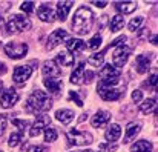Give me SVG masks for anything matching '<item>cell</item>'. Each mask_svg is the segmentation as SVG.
I'll list each match as a JSON object with an SVG mask.
<instances>
[{
  "instance_id": "obj_1",
  "label": "cell",
  "mask_w": 158,
  "mask_h": 152,
  "mask_svg": "<svg viewBox=\"0 0 158 152\" xmlns=\"http://www.w3.org/2000/svg\"><path fill=\"white\" fill-rule=\"evenodd\" d=\"M94 23V14L88 6H80L75 14H74V20H72V31L78 36H85L91 31Z\"/></svg>"
},
{
  "instance_id": "obj_2",
  "label": "cell",
  "mask_w": 158,
  "mask_h": 152,
  "mask_svg": "<svg viewBox=\"0 0 158 152\" xmlns=\"http://www.w3.org/2000/svg\"><path fill=\"white\" fill-rule=\"evenodd\" d=\"M51 106H52L51 95H48L46 92H43L40 89L34 91L26 100V111L31 112V114L46 112V111L51 109Z\"/></svg>"
},
{
  "instance_id": "obj_3",
  "label": "cell",
  "mask_w": 158,
  "mask_h": 152,
  "mask_svg": "<svg viewBox=\"0 0 158 152\" xmlns=\"http://www.w3.org/2000/svg\"><path fill=\"white\" fill-rule=\"evenodd\" d=\"M124 89H126V83H123V82L115 83V85H105V83L100 82L98 86H97V91H98L100 97L106 101L118 100Z\"/></svg>"
},
{
  "instance_id": "obj_4",
  "label": "cell",
  "mask_w": 158,
  "mask_h": 152,
  "mask_svg": "<svg viewBox=\"0 0 158 152\" xmlns=\"http://www.w3.org/2000/svg\"><path fill=\"white\" fill-rule=\"evenodd\" d=\"M31 26H32V25H31L29 19L15 14V15H12V17L6 22V32H8V34L22 32V31H28Z\"/></svg>"
},
{
  "instance_id": "obj_5",
  "label": "cell",
  "mask_w": 158,
  "mask_h": 152,
  "mask_svg": "<svg viewBox=\"0 0 158 152\" xmlns=\"http://www.w3.org/2000/svg\"><path fill=\"white\" fill-rule=\"evenodd\" d=\"M66 137H68V143L69 145H75V146H85V145H91L94 141L91 134L83 132V131H77V129L69 131L66 134Z\"/></svg>"
},
{
  "instance_id": "obj_6",
  "label": "cell",
  "mask_w": 158,
  "mask_h": 152,
  "mask_svg": "<svg viewBox=\"0 0 158 152\" xmlns=\"http://www.w3.org/2000/svg\"><path fill=\"white\" fill-rule=\"evenodd\" d=\"M120 69L114 68L112 65H105L103 69L100 71V82L105 83V85H115V83H120Z\"/></svg>"
},
{
  "instance_id": "obj_7",
  "label": "cell",
  "mask_w": 158,
  "mask_h": 152,
  "mask_svg": "<svg viewBox=\"0 0 158 152\" xmlns=\"http://www.w3.org/2000/svg\"><path fill=\"white\" fill-rule=\"evenodd\" d=\"M5 54L9 57V58H22L26 55L28 52V45L26 43H17V42H11V43H6L5 45Z\"/></svg>"
},
{
  "instance_id": "obj_8",
  "label": "cell",
  "mask_w": 158,
  "mask_h": 152,
  "mask_svg": "<svg viewBox=\"0 0 158 152\" xmlns=\"http://www.w3.org/2000/svg\"><path fill=\"white\" fill-rule=\"evenodd\" d=\"M129 55H131V48H127V46H124V45H120V46L115 49L114 55H112V61H114V65L117 66V69H118V68H123V66L126 65Z\"/></svg>"
},
{
  "instance_id": "obj_9",
  "label": "cell",
  "mask_w": 158,
  "mask_h": 152,
  "mask_svg": "<svg viewBox=\"0 0 158 152\" xmlns=\"http://www.w3.org/2000/svg\"><path fill=\"white\" fill-rule=\"evenodd\" d=\"M19 99H20V97H19L17 91H14V89L11 88V89L2 92V97H0V106L5 108V109H9V108H12V106L19 101Z\"/></svg>"
},
{
  "instance_id": "obj_10",
  "label": "cell",
  "mask_w": 158,
  "mask_h": 152,
  "mask_svg": "<svg viewBox=\"0 0 158 152\" xmlns=\"http://www.w3.org/2000/svg\"><path fill=\"white\" fill-rule=\"evenodd\" d=\"M49 123H51V118H49L48 115H39L37 120H35V123L32 125L31 131H29V135H31V137H39V135L42 134V131L48 128Z\"/></svg>"
},
{
  "instance_id": "obj_11",
  "label": "cell",
  "mask_w": 158,
  "mask_h": 152,
  "mask_svg": "<svg viewBox=\"0 0 158 152\" xmlns=\"http://www.w3.org/2000/svg\"><path fill=\"white\" fill-rule=\"evenodd\" d=\"M64 39H68V32H66L64 29H55L52 34L49 36V39H48L46 49L48 51L54 49L55 46H58L60 43H63V40H64Z\"/></svg>"
},
{
  "instance_id": "obj_12",
  "label": "cell",
  "mask_w": 158,
  "mask_h": 152,
  "mask_svg": "<svg viewBox=\"0 0 158 152\" xmlns=\"http://www.w3.org/2000/svg\"><path fill=\"white\" fill-rule=\"evenodd\" d=\"M32 74V68L29 66H17L14 69V74H12V80L17 83V85H22L25 83Z\"/></svg>"
},
{
  "instance_id": "obj_13",
  "label": "cell",
  "mask_w": 158,
  "mask_h": 152,
  "mask_svg": "<svg viewBox=\"0 0 158 152\" xmlns=\"http://www.w3.org/2000/svg\"><path fill=\"white\" fill-rule=\"evenodd\" d=\"M61 74L58 65L54 61V60H46L43 63V75L46 78H54V77H58Z\"/></svg>"
},
{
  "instance_id": "obj_14",
  "label": "cell",
  "mask_w": 158,
  "mask_h": 152,
  "mask_svg": "<svg viewBox=\"0 0 158 152\" xmlns=\"http://www.w3.org/2000/svg\"><path fill=\"white\" fill-rule=\"evenodd\" d=\"M109 120H110V114H109L107 111H98V112L91 118V125H92L94 128H102V126H105Z\"/></svg>"
},
{
  "instance_id": "obj_15",
  "label": "cell",
  "mask_w": 158,
  "mask_h": 152,
  "mask_svg": "<svg viewBox=\"0 0 158 152\" xmlns=\"http://www.w3.org/2000/svg\"><path fill=\"white\" fill-rule=\"evenodd\" d=\"M140 129H141V123H137V121H132V123H129V125L126 126L124 143H129V141H132V140H134V138L138 135Z\"/></svg>"
},
{
  "instance_id": "obj_16",
  "label": "cell",
  "mask_w": 158,
  "mask_h": 152,
  "mask_svg": "<svg viewBox=\"0 0 158 152\" xmlns=\"http://www.w3.org/2000/svg\"><path fill=\"white\" fill-rule=\"evenodd\" d=\"M37 15H39V19H40L42 22H46V23L54 22V11L51 9V6H49L48 3H45V5H42V6L39 8Z\"/></svg>"
},
{
  "instance_id": "obj_17",
  "label": "cell",
  "mask_w": 158,
  "mask_h": 152,
  "mask_svg": "<svg viewBox=\"0 0 158 152\" xmlns=\"http://www.w3.org/2000/svg\"><path fill=\"white\" fill-rule=\"evenodd\" d=\"M151 66V57L149 55H137V60H135V69L138 74H144L148 72Z\"/></svg>"
},
{
  "instance_id": "obj_18",
  "label": "cell",
  "mask_w": 158,
  "mask_h": 152,
  "mask_svg": "<svg viewBox=\"0 0 158 152\" xmlns=\"http://www.w3.org/2000/svg\"><path fill=\"white\" fill-rule=\"evenodd\" d=\"M72 5H74V2H71V0L69 2H58L57 3V17H58V20H61V22L66 20L68 12H69Z\"/></svg>"
},
{
  "instance_id": "obj_19",
  "label": "cell",
  "mask_w": 158,
  "mask_h": 152,
  "mask_svg": "<svg viewBox=\"0 0 158 152\" xmlns=\"http://www.w3.org/2000/svg\"><path fill=\"white\" fill-rule=\"evenodd\" d=\"M115 9L123 14H131L137 9V2H115Z\"/></svg>"
},
{
  "instance_id": "obj_20",
  "label": "cell",
  "mask_w": 158,
  "mask_h": 152,
  "mask_svg": "<svg viewBox=\"0 0 158 152\" xmlns=\"http://www.w3.org/2000/svg\"><path fill=\"white\" fill-rule=\"evenodd\" d=\"M55 117H57V120L60 121V123H63V125H69L72 120H74V112L71 111V109H60V111H57L55 112Z\"/></svg>"
},
{
  "instance_id": "obj_21",
  "label": "cell",
  "mask_w": 158,
  "mask_h": 152,
  "mask_svg": "<svg viewBox=\"0 0 158 152\" xmlns=\"http://www.w3.org/2000/svg\"><path fill=\"white\" fill-rule=\"evenodd\" d=\"M85 48H86V45L80 39H69L68 43H66V49L69 51V52H72V54H77V52L83 51Z\"/></svg>"
},
{
  "instance_id": "obj_22",
  "label": "cell",
  "mask_w": 158,
  "mask_h": 152,
  "mask_svg": "<svg viewBox=\"0 0 158 152\" xmlns=\"http://www.w3.org/2000/svg\"><path fill=\"white\" fill-rule=\"evenodd\" d=\"M43 83H45V86H46V89L51 92V94H58L60 91H61V88H63V82L61 80H54V78H45L43 80Z\"/></svg>"
},
{
  "instance_id": "obj_23",
  "label": "cell",
  "mask_w": 158,
  "mask_h": 152,
  "mask_svg": "<svg viewBox=\"0 0 158 152\" xmlns=\"http://www.w3.org/2000/svg\"><path fill=\"white\" fill-rule=\"evenodd\" d=\"M120 135H121V128L117 125V123H114V125H110L109 126V129L106 131V134H105V137H106V140L107 141H117L118 138H120Z\"/></svg>"
},
{
  "instance_id": "obj_24",
  "label": "cell",
  "mask_w": 158,
  "mask_h": 152,
  "mask_svg": "<svg viewBox=\"0 0 158 152\" xmlns=\"http://www.w3.org/2000/svg\"><path fill=\"white\" fill-rule=\"evenodd\" d=\"M151 151H152V143L148 141V140L135 141V143L131 146V152H151Z\"/></svg>"
},
{
  "instance_id": "obj_25",
  "label": "cell",
  "mask_w": 158,
  "mask_h": 152,
  "mask_svg": "<svg viewBox=\"0 0 158 152\" xmlns=\"http://www.w3.org/2000/svg\"><path fill=\"white\" fill-rule=\"evenodd\" d=\"M83 75H85V63H80V65L75 68V71L72 72L71 82H72L74 85H81V83H83Z\"/></svg>"
},
{
  "instance_id": "obj_26",
  "label": "cell",
  "mask_w": 158,
  "mask_h": 152,
  "mask_svg": "<svg viewBox=\"0 0 158 152\" xmlns=\"http://www.w3.org/2000/svg\"><path fill=\"white\" fill-rule=\"evenodd\" d=\"M55 63H58V65H61V66H72V65H74V57L69 55L68 51H63V52H60V54L57 55Z\"/></svg>"
},
{
  "instance_id": "obj_27",
  "label": "cell",
  "mask_w": 158,
  "mask_h": 152,
  "mask_svg": "<svg viewBox=\"0 0 158 152\" xmlns=\"http://www.w3.org/2000/svg\"><path fill=\"white\" fill-rule=\"evenodd\" d=\"M155 106H157V99L152 97V99H148V100L140 106V111H141V114L148 115V114H151V112L155 111Z\"/></svg>"
},
{
  "instance_id": "obj_28",
  "label": "cell",
  "mask_w": 158,
  "mask_h": 152,
  "mask_svg": "<svg viewBox=\"0 0 158 152\" xmlns=\"http://www.w3.org/2000/svg\"><path fill=\"white\" fill-rule=\"evenodd\" d=\"M123 26H124V19H123L121 15H114L112 20H110V25H109L110 31H112V32H117V31H120Z\"/></svg>"
},
{
  "instance_id": "obj_29",
  "label": "cell",
  "mask_w": 158,
  "mask_h": 152,
  "mask_svg": "<svg viewBox=\"0 0 158 152\" xmlns=\"http://www.w3.org/2000/svg\"><path fill=\"white\" fill-rule=\"evenodd\" d=\"M103 54H105V52L91 55V57L88 58V63H89V65H92V66H95V68H100V66L103 65V58H105V55H103Z\"/></svg>"
},
{
  "instance_id": "obj_30",
  "label": "cell",
  "mask_w": 158,
  "mask_h": 152,
  "mask_svg": "<svg viewBox=\"0 0 158 152\" xmlns=\"http://www.w3.org/2000/svg\"><path fill=\"white\" fill-rule=\"evenodd\" d=\"M55 140H57V129L52 128V126H48V128L45 129V141L52 143Z\"/></svg>"
},
{
  "instance_id": "obj_31",
  "label": "cell",
  "mask_w": 158,
  "mask_h": 152,
  "mask_svg": "<svg viewBox=\"0 0 158 152\" xmlns=\"http://www.w3.org/2000/svg\"><path fill=\"white\" fill-rule=\"evenodd\" d=\"M100 46H102V37H100V34H97V36H94V37L89 40L88 48H89V49H92V51H97Z\"/></svg>"
},
{
  "instance_id": "obj_32",
  "label": "cell",
  "mask_w": 158,
  "mask_h": 152,
  "mask_svg": "<svg viewBox=\"0 0 158 152\" xmlns=\"http://www.w3.org/2000/svg\"><path fill=\"white\" fill-rule=\"evenodd\" d=\"M20 141H22V134H11L8 145H9L11 148H15V146L20 145Z\"/></svg>"
},
{
  "instance_id": "obj_33",
  "label": "cell",
  "mask_w": 158,
  "mask_h": 152,
  "mask_svg": "<svg viewBox=\"0 0 158 152\" xmlns=\"http://www.w3.org/2000/svg\"><path fill=\"white\" fill-rule=\"evenodd\" d=\"M143 20H144L143 17H135V19H132V22L129 23V29H131V31H137V29L143 25Z\"/></svg>"
},
{
  "instance_id": "obj_34",
  "label": "cell",
  "mask_w": 158,
  "mask_h": 152,
  "mask_svg": "<svg viewBox=\"0 0 158 152\" xmlns=\"http://www.w3.org/2000/svg\"><path fill=\"white\" fill-rule=\"evenodd\" d=\"M34 9V2H23L22 3V11L26 12V14H31Z\"/></svg>"
},
{
  "instance_id": "obj_35",
  "label": "cell",
  "mask_w": 158,
  "mask_h": 152,
  "mask_svg": "<svg viewBox=\"0 0 158 152\" xmlns=\"http://www.w3.org/2000/svg\"><path fill=\"white\" fill-rule=\"evenodd\" d=\"M12 123H14V125H15L22 132H25V131H26V128L29 126V123H28L26 120H25V121H22V120H12Z\"/></svg>"
},
{
  "instance_id": "obj_36",
  "label": "cell",
  "mask_w": 158,
  "mask_h": 152,
  "mask_svg": "<svg viewBox=\"0 0 158 152\" xmlns=\"http://www.w3.org/2000/svg\"><path fill=\"white\" fill-rule=\"evenodd\" d=\"M146 86H151L152 89L157 86V72H152V74H151V77H149V82L146 83Z\"/></svg>"
},
{
  "instance_id": "obj_37",
  "label": "cell",
  "mask_w": 158,
  "mask_h": 152,
  "mask_svg": "<svg viewBox=\"0 0 158 152\" xmlns=\"http://www.w3.org/2000/svg\"><path fill=\"white\" fill-rule=\"evenodd\" d=\"M69 99H71V100H74V101H75V103H77V106H83V101L80 100V97L77 95V92L71 91V92H69Z\"/></svg>"
},
{
  "instance_id": "obj_38",
  "label": "cell",
  "mask_w": 158,
  "mask_h": 152,
  "mask_svg": "<svg viewBox=\"0 0 158 152\" xmlns=\"http://www.w3.org/2000/svg\"><path fill=\"white\" fill-rule=\"evenodd\" d=\"M5 129H6V117L0 114V137L3 135Z\"/></svg>"
},
{
  "instance_id": "obj_39",
  "label": "cell",
  "mask_w": 158,
  "mask_h": 152,
  "mask_svg": "<svg viewBox=\"0 0 158 152\" xmlns=\"http://www.w3.org/2000/svg\"><path fill=\"white\" fill-rule=\"evenodd\" d=\"M141 99H143V92L141 91H134L132 92V100L135 101V103H140Z\"/></svg>"
},
{
  "instance_id": "obj_40",
  "label": "cell",
  "mask_w": 158,
  "mask_h": 152,
  "mask_svg": "<svg viewBox=\"0 0 158 152\" xmlns=\"http://www.w3.org/2000/svg\"><path fill=\"white\" fill-rule=\"evenodd\" d=\"M92 78H94V72H85V75H83V83H91L92 82Z\"/></svg>"
},
{
  "instance_id": "obj_41",
  "label": "cell",
  "mask_w": 158,
  "mask_h": 152,
  "mask_svg": "<svg viewBox=\"0 0 158 152\" xmlns=\"http://www.w3.org/2000/svg\"><path fill=\"white\" fill-rule=\"evenodd\" d=\"M28 152H48V149L45 146H32L28 149Z\"/></svg>"
},
{
  "instance_id": "obj_42",
  "label": "cell",
  "mask_w": 158,
  "mask_h": 152,
  "mask_svg": "<svg viewBox=\"0 0 158 152\" xmlns=\"http://www.w3.org/2000/svg\"><path fill=\"white\" fill-rule=\"evenodd\" d=\"M121 42H126V36H121V37H118L117 40H114V42H112V46H120Z\"/></svg>"
},
{
  "instance_id": "obj_43",
  "label": "cell",
  "mask_w": 158,
  "mask_h": 152,
  "mask_svg": "<svg viewBox=\"0 0 158 152\" xmlns=\"http://www.w3.org/2000/svg\"><path fill=\"white\" fill-rule=\"evenodd\" d=\"M100 148H102V149H107V151L109 152H114V151H117V146H115V145H109V146H105V145H102V146H100Z\"/></svg>"
},
{
  "instance_id": "obj_44",
  "label": "cell",
  "mask_w": 158,
  "mask_h": 152,
  "mask_svg": "<svg viewBox=\"0 0 158 152\" xmlns=\"http://www.w3.org/2000/svg\"><path fill=\"white\" fill-rule=\"evenodd\" d=\"M92 5H95V6H98V8H105L106 5H107V2H91Z\"/></svg>"
},
{
  "instance_id": "obj_45",
  "label": "cell",
  "mask_w": 158,
  "mask_h": 152,
  "mask_svg": "<svg viewBox=\"0 0 158 152\" xmlns=\"http://www.w3.org/2000/svg\"><path fill=\"white\" fill-rule=\"evenodd\" d=\"M2 74H6V65L0 61V75H2Z\"/></svg>"
},
{
  "instance_id": "obj_46",
  "label": "cell",
  "mask_w": 158,
  "mask_h": 152,
  "mask_svg": "<svg viewBox=\"0 0 158 152\" xmlns=\"http://www.w3.org/2000/svg\"><path fill=\"white\" fill-rule=\"evenodd\" d=\"M151 42H152L154 45H157V34H152V36H151Z\"/></svg>"
},
{
  "instance_id": "obj_47",
  "label": "cell",
  "mask_w": 158,
  "mask_h": 152,
  "mask_svg": "<svg viewBox=\"0 0 158 152\" xmlns=\"http://www.w3.org/2000/svg\"><path fill=\"white\" fill-rule=\"evenodd\" d=\"M3 28V19H2V15H0V29Z\"/></svg>"
},
{
  "instance_id": "obj_48",
  "label": "cell",
  "mask_w": 158,
  "mask_h": 152,
  "mask_svg": "<svg viewBox=\"0 0 158 152\" xmlns=\"http://www.w3.org/2000/svg\"><path fill=\"white\" fill-rule=\"evenodd\" d=\"M2 89H3V82L0 80V92H2Z\"/></svg>"
},
{
  "instance_id": "obj_49",
  "label": "cell",
  "mask_w": 158,
  "mask_h": 152,
  "mask_svg": "<svg viewBox=\"0 0 158 152\" xmlns=\"http://www.w3.org/2000/svg\"><path fill=\"white\" fill-rule=\"evenodd\" d=\"M83 152H95V151H91V149H86V151H83Z\"/></svg>"
},
{
  "instance_id": "obj_50",
  "label": "cell",
  "mask_w": 158,
  "mask_h": 152,
  "mask_svg": "<svg viewBox=\"0 0 158 152\" xmlns=\"http://www.w3.org/2000/svg\"><path fill=\"white\" fill-rule=\"evenodd\" d=\"M71 152H74V151H71Z\"/></svg>"
},
{
  "instance_id": "obj_51",
  "label": "cell",
  "mask_w": 158,
  "mask_h": 152,
  "mask_svg": "<svg viewBox=\"0 0 158 152\" xmlns=\"http://www.w3.org/2000/svg\"><path fill=\"white\" fill-rule=\"evenodd\" d=\"M0 152H3V151H0Z\"/></svg>"
}]
</instances>
